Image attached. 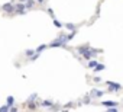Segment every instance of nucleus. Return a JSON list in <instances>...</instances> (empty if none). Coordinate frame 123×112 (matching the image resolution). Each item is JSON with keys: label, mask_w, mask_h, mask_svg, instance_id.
Wrapping results in <instances>:
<instances>
[{"label": "nucleus", "mask_w": 123, "mask_h": 112, "mask_svg": "<svg viewBox=\"0 0 123 112\" xmlns=\"http://www.w3.org/2000/svg\"><path fill=\"white\" fill-rule=\"evenodd\" d=\"M75 34H77V31H75V29H74V31H73V32H71V34H70V35H67V39H68V41H71V39H73V38H74V36H75Z\"/></svg>", "instance_id": "11"}, {"label": "nucleus", "mask_w": 123, "mask_h": 112, "mask_svg": "<svg viewBox=\"0 0 123 112\" xmlns=\"http://www.w3.org/2000/svg\"><path fill=\"white\" fill-rule=\"evenodd\" d=\"M36 2H38V3L41 5V3H43V2H45V0H36Z\"/></svg>", "instance_id": "20"}, {"label": "nucleus", "mask_w": 123, "mask_h": 112, "mask_svg": "<svg viewBox=\"0 0 123 112\" xmlns=\"http://www.w3.org/2000/svg\"><path fill=\"white\" fill-rule=\"evenodd\" d=\"M96 66H97V61L91 58V60H90V63H88V69H94Z\"/></svg>", "instance_id": "10"}, {"label": "nucleus", "mask_w": 123, "mask_h": 112, "mask_svg": "<svg viewBox=\"0 0 123 112\" xmlns=\"http://www.w3.org/2000/svg\"><path fill=\"white\" fill-rule=\"evenodd\" d=\"M41 105L45 106V108H52V106H54V103H52L51 100H43V102H41Z\"/></svg>", "instance_id": "8"}, {"label": "nucleus", "mask_w": 123, "mask_h": 112, "mask_svg": "<svg viewBox=\"0 0 123 112\" xmlns=\"http://www.w3.org/2000/svg\"><path fill=\"white\" fill-rule=\"evenodd\" d=\"M103 106H107V108H111V106H117V102H113V100H104L101 102Z\"/></svg>", "instance_id": "6"}, {"label": "nucleus", "mask_w": 123, "mask_h": 112, "mask_svg": "<svg viewBox=\"0 0 123 112\" xmlns=\"http://www.w3.org/2000/svg\"><path fill=\"white\" fill-rule=\"evenodd\" d=\"M25 54L28 55V57H32V55L35 54V51H33V49H26V51H25Z\"/></svg>", "instance_id": "12"}, {"label": "nucleus", "mask_w": 123, "mask_h": 112, "mask_svg": "<svg viewBox=\"0 0 123 112\" xmlns=\"http://www.w3.org/2000/svg\"><path fill=\"white\" fill-rule=\"evenodd\" d=\"M2 9H3L6 13H12V12H15V6H13V3H5V5L2 6Z\"/></svg>", "instance_id": "4"}, {"label": "nucleus", "mask_w": 123, "mask_h": 112, "mask_svg": "<svg viewBox=\"0 0 123 112\" xmlns=\"http://www.w3.org/2000/svg\"><path fill=\"white\" fill-rule=\"evenodd\" d=\"M93 80H94V82H96V83H98V82H101V79H100V77H94V79H93Z\"/></svg>", "instance_id": "19"}, {"label": "nucleus", "mask_w": 123, "mask_h": 112, "mask_svg": "<svg viewBox=\"0 0 123 112\" xmlns=\"http://www.w3.org/2000/svg\"><path fill=\"white\" fill-rule=\"evenodd\" d=\"M84 103H86V105H88V103H90V95H87V96L84 98Z\"/></svg>", "instance_id": "17"}, {"label": "nucleus", "mask_w": 123, "mask_h": 112, "mask_svg": "<svg viewBox=\"0 0 123 112\" xmlns=\"http://www.w3.org/2000/svg\"><path fill=\"white\" fill-rule=\"evenodd\" d=\"M65 28L70 29V31H74V29H75V26H74L73 23H65Z\"/></svg>", "instance_id": "13"}, {"label": "nucleus", "mask_w": 123, "mask_h": 112, "mask_svg": "<svg viewBox=\"0 0 123 112\" xmlns=\"http://www.w3.org/2000/svg\"><path fill=\"white\" fill-rule=\"evenodd\" d=\"M104 93H106V92H103V90H91L90 98H101Z\"/></svg>", "instance_id": "5"}, {"label": "nucleus", "mask_w": 123, "mask_h": 112, "mask_svg": "<svg viewBox=\"0 0 123 112\" xmlns=\"http://www.w3.org/2000/svg\"><path fill=\"white\" fill-rule=\"evenodd\" d=\"M5 111H10V106L9 105H5V106L0 108V112H5Z\"/></svg>", "instance_id": "15"}, {"label": "nucleus", "mask_w": 123, "mask_h": 112, "mask_svg": "<svg viewBox=\"0 0 123 112\" xmlns=\"http://www.w3.org/2000/svg\"><path fill=\"white\" fill-rule=\"evenodd\" d=\"M7 103L6 105H9V106H13L15 105V98L13 96H7V100H6Z\"/></svg>", "instance_id": "9"}, {"label": "nucleus", "mask_w": 123, "mask_h": 112, "mask_svg": "<svg viewBox=\"0 0 123 112\" xmlns=\"http://www.w3.org/2000/svg\"><path fill=\"white\" fill-rule=\"evenodd\" d=\"M19 2H22V3H25V2H26V0H19Z\"/></svg>", "instance_id": "21"}, {"label": "nucleus", "mask_w": 123, "mask_h": 112, "mask_svg": "<svg viewBox=\"0 0 123 112\" xmlns=\"http://www.w3.org/2000/svg\"><path fill=\"white\" fill-rule=\"evenodd\" d=\"M48 47H51V48H56V47H67V44L64 42V41H61L59 38H56L55 41H52Z\"/></svg>", "instance_id": "2"}, {"label": "nucleus", "mask_w": 123, "mask_h": 112, "mask_svg": "<svg viewBox=\"0 0 123 112\" xmlns=\"http://www.w3.org/2000/svg\"><path fill=\"white\" fill-rule=\"evenodd\" d=\"M45 48H46V45H45V44H42V45H39V47L36 48V52H41V51H43Z\"/></svg>", "instance_id": "14"}, {"label": "nucleus", "mask_w": 123, "mask_h": 112, "mask_svg": "<svg viewBox=\"0 0 123 112\" xmlns=\"http://www.w3.org/2000/svg\"><path fill=\"white\" fill-rule=\"evenodd\" d=\"M107 86H109L107 93H116V90H120L122 89V86L119 83H116V82H107Z\"/></svg>", "instance_id": "1"}, {"label": "nucleus", "mask_w": 123, "mask_h": 112, "mask_svg": "<svg viewBox=\"0 0 123 112\" xmlns=\"http://www.w3.org/2000/svg\"><path fill=\"white\" fill-rule=\"evenodd\" d=\"M104 69H106V66H104V64H98V63H97V66L93 69V71H94V73H98V71H103Z\"/></svg>", "instance_id": "7"}, {"label": "nucleus", "mask_w": 123, "mask_h": 112, "mask_svg": "<svg viewBox=\"0 0 123 112\" xmlns=\"http://www.w3.org/2000/svg\"><path fill=\"white\" fill-rule=\"evenodd\" d=\"M15 12H16V13H19V15H25V13H26V6L20 2L19 5H16V6H15Z\"/></svg>", "instance_id": "3"}, {"label": "nucleus", "mask_w": 123, "mask_h": 112, "mask_svg": "<svg viewBox=\"0 0 123 112\" xmlns=\"http://www.w3.org/2000/svg\"><path fill=\"white\" fill-rule=\"evenodd\" d=\"M46 10H48V13H49V15L54 18V10H52V9H46Z\"/></svg>", "instance_id": "18"}, {"label": "nucleus", "mask_w": 123, "mask_h": 112, "mask_svg": "<svg viewBox=\"0 0 123 112\" xmlns=\"http://www.w3.org/2000/svg\"><path fill=\"white\" fill-rule=\"evenodd\" d=\"M54 25H55L56 28H61V26H62V23H61L59 21H56V19H54Z\"/></svg>", "instance_id": "16"}]
</instances>
